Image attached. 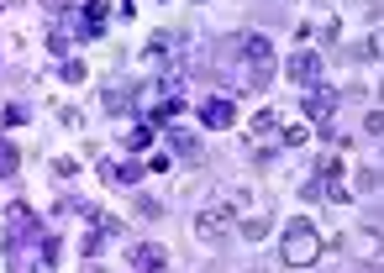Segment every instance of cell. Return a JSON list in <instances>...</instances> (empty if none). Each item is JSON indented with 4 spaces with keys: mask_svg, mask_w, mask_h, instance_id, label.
Masks as SVG:
<instances>
[{
    "mask_svg": "<svg viewBox=\"0 0 384 273\" xmlns=\"http://www.w3.org/2000/svg\"><path fill=\"white\" fill-rule=\"evenodd\" d=\"M284 257H289V263H311V257H316V231L295 226V231H289V242H284Z\"/></svg>",
    "mask_w": 384,
    "mask_h": 273,
    "instance_id": "6da1fadb",
    "label": "cell"
},
{
    "mask_svg": "<svg viewBox=\"0 0 384 273\" xmlns=\"http://www.w3.org/2000/svg\"><path fill=\"white\" fill-rule=\"evenodd\" d=\"M206 121H210V127H227V121H232V105H227V100L206 105Z\"/></svg>",
    "mask_w": 384,
    "mask_h": 273,
    "instance_id": "3957f363",
    "label": "cell"
},
{
    "mask_svg": "<svg viewBox=\"0 0 384 273\" xmlns=\"http://www.w3.org/2000/svg\"><path fill=\"white\" fill-rule=\"evenodd\" d=\"M6 173H16V142L0 136V179H6Z\"/></svg>",
    "mask_w": 384,
    "mask_h": 273,
    "instance_id": "7a4b0ae2",
    "label": "cell"
}]
</instances>
